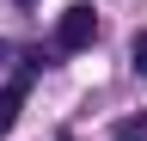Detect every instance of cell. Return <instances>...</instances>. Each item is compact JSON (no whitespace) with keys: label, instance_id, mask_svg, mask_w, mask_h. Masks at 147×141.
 <instances>
[{"label":"cell","instance_id":"7a4b0ae2","mask_svg":"<svg viewBox=\"0 0 147 141\" xmlns=\"http://www.w3.org/2000/svg\"><path fill=\"white\" fill-rule=\"evenodd\" d=\"M18 104H25V86H6V92H0V135H12V123H18Z\"/></svg>","mask_w":147,"mask_h":141},{"label":"cell","instance_id":"3957f363","mask_svg":"<svg viewBox=\"0 0 147 141\" xmlns=\"http://www.w3.org/2000/svg\"><path fill=\"white\" fill-rule=\"evenodd\" d=\"M110 141H147V117H129V123H117V135Z\"/></svg>","mask_w":147,"mask_h":141},{"label":"cell","instance_id":"6da1fadb","mask_svg":"<svg viewBox=\"0 0 147 141\" xmlns=\"http://www.w3.org/2000/svg\"><path fill=\"white\" fill-rule=\"evenodd\" d=\"M92 37H98V12H92L86 0L61 6V19H55V43H61V49H86Z\"/></svg>","mask_w":147,"mask_h":141},{"label":"cell","instance_id":"277c9868","mask_svg":"<svg viewBox=\"0 0 147 141\" xmlns=\"http://www.w3.org/2000/svg\"><path fill=\"white\" fill-rule=\"evenodd\" d=\"M129 55H135V74H147V31L135 37V49H129Z\"/></svg>","mask_w":147,"mask_h":141}]
</instances>
